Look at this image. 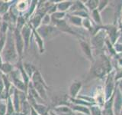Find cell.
Wrapping results in <instances>:
<instances>
[{
	"instance_id": "cell-1",
	"label": "cell",
	"mask_w": 122,
	"mask_h": 115,
	"mask_svg": "<svg viewBox=\"0 0 122 115\" xmlns=\"http://www.w3.org/2000/svg\"><path fill=\"white\" fill-rule=\"evenodd\" d=\"M91 64L90 72L97 78H106V76L114 70L110 58L105 53L95 57L94 61Z\"/></svg>"
},
{
	"instance_id": "cell-2",
	"label": "cell",
	"mask_w": 122,
	"mask_h": 115,
	"mask_svg": "<svg viewBox=\"0 0 122 115\" xmlns=\"http://www.w3.org/2000/svg\"><path fill=\"white\" fill-rule=\"evenodd\" d=\"M13 31L14 29H11L8 31L5 44L1 52V57L4 62H9L12 64H15L20 59H19L17 49L15 47Z\"/></svg>"
},
{
	"instance_id": "cell-3",
	"label": "cell",
	"mask_w": 122,
	"mask_h": 115,
	"mask_svg": "<svg viewBox=\"0 0 122 115\" xmlns=\"http://www.w3.org/2000/svg\"><path fill=\"white\" fill-rule=\"evenodd\" d=\"M30 82H31L35 91L37 92V94L40 95V97L44 101H47V91L48 89V86L44 80L40 71L37 70L34 72V74L32 75L31 78H30Z\"/></svg>"
},
{
	"instance_id": "cell-4",
	"label": "cell",
	"mask_w": 122,
	"mask_h": 115,
	"mask_svg": "<svg viewBox=\"0 0 122 115\" xmlns=\"http://www.w3.org/2000/svg\"><path fill=\"white\" fill-rule=\"evenodd\" d=\"M7 76L11 81V84H12L17 90L27 93L28 86L25 84L24 80L22 78L21 73L17 67H15L14 68V70Z\"/></svg>"
},
{
	"instance_id": "cell-5",
	"label": "cell",
	"mask_w": 122,
	"mask_h": 115,
	"mask_svg": "<svg viewBox=\"0 0 122 115\" xmlns=\"http://www.w3.org/2000/svg\"><path fill=\"white\" fill-rule=\"evenodd\" d=\"M37 32L40 34V36L45 41L51 40L53 38L58 36L61 33L55 26L52 25H41L37 29Z\"/></svg>"
},
{
	"instance_id": "cell-6",
	"label": "cell",
	"mask_w": 122,
	"mask_h": 115,
	"mask_svg": "<svg viewBox=\"0 0 122 115\" xmlns=\"http://www.w3.org/2000/svg\"><path fill=\"white\" fill-rule=\"evenodd\" d=\"M114 75H115V72H114V70H113L105 78V87L104 90H103L105 101H108V99L112 98L114 94V91H115L116 81L115 79H114Z\"/></svg>"
},
{
	"instance_id": "cell-7",
	"label": "cell",
	"mask_w": 122,
	"mask_h": 115,
	"mask_svg": "<svg viewBox=\"0 0 122 115\" xmlns=\"http://www.w3.org/2000/svg\"><path fill=\"white\" fill-rule=\"evenodd\" d=\"M102 28L106 32L108 40L113 45L115 44L117 41L118 36H119V34L121 32L118 26H116L115 25H103Z\"/></svg>"
},
{
	"instance_id": "cell-8",
	"label": "cell",
	"mask_w": 122,
	"mask_h": 115,
	"mask_svg": "<svg viewBox=\"0 0 122 115\" xmlns=\"http://www.w3.org/2000/svg\"><path fill=\"white\" fill-rule=\"evenodd\" d=\"M79 45L80 49H81L84 56L86 57V58L88 61H89L91 63H92L95 58L93 55L92 48L89 42H88L86 40L79 39Z\"/></svg>"
},
{
	"instance_id": "cell-9",
	"label": "cell",
	"mask_w": 122,
	"mask_h": 115,
	"mask_svg": "<svg viewBox=\"0 0 122 115\" xmlns=\"http://www.w3.org/2000/svg\"><path fill=\"white\" fill-rule=\"evenodd\" d=\"M13 33H14L15 47H16V49H17V52H18V55L19 57V59L21 60L23 54L25 53V42L21 37L20 31L15 29L13 31Z\"/></svg>"
},
{
	"instance_id": "cell-10",
	"label": "cell",
	"mask_w": 122,
	"mask_h": 115,
	"mask_svg": "<svg viewBox=\"0 0 122 115\" xmlns=\"http://www.w3.org/2000/svg\"><path fill=\"white\" fill-rule=\"evenodd\" d=\"M20 32H21V37H22L23 40H24V42H25V52H26L27 50L28 49L29 44H30V38H31V37L33 36V29L28 22L21 29Z\"/></svg>"
},
{
	"instance_id": "cell-11",
	"label": "cell",
	"mask_w": 122,
	"mask_h": 115,
	"mask_svg": "<svg viewBox=\"0 0 122 115\" xmlns=\"http://www.w3.org/2000/svg\"><path fill=\"white\" fill-rule=\"evenodd\" d=\"M113 109L114 115H120L122 109V94L117 89H115L113 100Z\"/></svg>"
},
{
	"instance_id": "cell-12",
	"label": "cell",
	"mask_w": 122,
	"mask_h": 115,
	"mask_svg": "<svg viewBox=\"0 0 122 115\" xmlns=\"http://www.w3.org/2000/svg\"><path fill=\"white\" fill-rule=\"evenodd\" d=\"M82 87V81L78 80H74L70 87H69V98H76L79 96V94Z\"/></svg>"
},
{
	"instance_id": "cell-13",
	"label": "cell",
	"mask_w": 122,
	"mask_h": 115,
	"mask_svg": "<svg viewBox=\"0 0 122 115\" xmlns=\"http://www.w3.org/2000/svg\"><path fill=\"white\" fill-rule=\"evenodd\" d=\"M30 2L31 1H25V0L15 1L13 4V7L15 8V11L17 12V13L19 15H24L28 12L30 6Z\"/></svg>"
},
{
	"instance_id": "cell-14",
	"label": "cell",
	"mask_w": 122,
	"mask_h": 115,
	"mask_svg": "<svg viewBox=\"0 0 122 115\" xmlns=\"http://www.w3.org/2000/svg\"><path fill=\"white\" fill-rule=\"evenodd\" d=\"M52 110L56 115H74V112L66 104H59L54 107Z\"/></svg>"
},
{
	"instance_id": "cell-15",
	"label": "cell",
	"mask_w": 122,
	"mask_h": 115,
	"mask_svg": "<svg viewBox=\"0 0 122 115\" xmlns=\"http://www.w3.org/2000/svg\"><path fill=\"white\" fill-rule=\"evenodd\" d=\"M66 19L67 22L72 27H74V28H82V18L76 16V15H73L67 13Z\"/></svg>"
},
{
	"instance_id": "cell-16",
	"label": "cell",
	"mask_w": 122,
	"mask_h": 115,
	"mask_svg": "<svg viewBox=\"0 0 122 115\" xmlns=\"http://www.w3.org/2000/svg\"><path fill=\"white\" fill-rule=\"evenodd\" d=\"M113 100L114 95L108 101H106L104 105L102 106V115H114L113 109Z\"/></svg>"
},
{
	"instance_id": "cell-17",
	"label": "cell",
	"mask_w": 122,
	"mask_h": 115,
	"mask_svg": "<svg viewBox=\"0 0 122 115\" xmlns=\"http://www.w3.org/2000/svg\"><path fill=\"white\" fill-rule=\"evenodd\" d=\"M72 3H73V1H71V0H64V1H60L58 2H56V10L59 12L68 13Z\"/></svg>"
},
{
	"instance_id": "cell-18",
	"label": "cell",
	"mask_w": 122,
	"mask_h": 115,
	"mask_svg": "<svg viewBox=\"0 0 122 115\" xmlns=\"http://www.w3.org/2000/svg\"><path fill=\"white\" fill-rule=\"evenodd\" d=\"M89 16H90V19L92 20V22H93V24L95 25L102 26L104 25L102 15H101V12H99L98 9H95L92 12H91L89 13Z\"/></svg>"
},
{
	"instance_id": "cell-19",
	"label": "cell",
	"mask_w": 122,
	"mask_h": 115,
	"mask_svg": "<svg viewBox=\"0 0 122 115\" xmlns=\"http://www.w3.org/2000/svg\"><path fill=\"white\" fill-rule=\"evenodd\" d=\"M33 36L34 38V41H35L36 45H37L38 51H39L40 54H43L45 52L44 40L40 36V34L37 32V31L34 29H33Z\"/></svg>"
},
{
	"instance_id": "cell-20",
	"label": "cell",
	"mask_w": 122,
	"mask_h": 115,
	"mask_svg": "<svg viewBox=\"0 0 122 115\" xmlns=\"http://www.w3.org/2000/svg\"><path fill=\"white\" fill-rule=\"evenodd\" d=\"M22 65H23V68L26 73V75L28 76V78L30 79L31 78L32 75L34 74L37 69L35 68V66L30 62H28V61H25V62H22Z\"/></svg>"
},
{
	"instance_id": "cell-21",
	"label": "cell",
	"mask_w": 122,
	"mask_h": 115,
	"mask_svg": "<svg viewBox=\"0 0 122 115\" xmlns=\"http://www.w3.org/2000/svg\"><path fill=\"white\" fill-rule=\"evenodd\" d=\"M15 1H0V15L3 16L9 11L11 6L15 3Z\"/></svg>"
},
{
	"instance_id": "cell-22",
	"label": "cell",
	"mask_w": 122,
	"mask_h": 115,
	"mask_svg": "<svg viewBox=\"0 0 122 115\" xmlns=\"http://www.w3.org/2000/svg\"><path fill=\"white\" fill-rule=\"evenodd\" d=\"M15 64H12L9 62H3L0 64V73L2 75H8L14 70Z\"/></svg>"
},
{
	"instance_id": "cell-23",
	"label": "cell",
	"mask_w": 122,
	"mask_h": 115,
	"mask_svg": "<svg viewBox=\"0 0 122 115\" xmlns=\"http://www.w3.org/2000/svg\"><path fill=\"white\" fill-rule=\"evenodd\" d=\"M80 10H86L88 12V10L86 9V8L85 6L83 3V1H73V3L70 8V11L68 12L69 14H71L72 12H77V11H80Z\"/></svg>"
},
{
	"instance_id": "cell-24",
	"label": "cell",
	"mask_w": 122,
	"mask_h": 115,
	"mask_svg": "<svg viewBox=\"0 0 122 115\" xmlns=\"http://www.w3.org/2000/svg\"><path fill=\"white\" fill-rule=\"evenodd\" d=\"M83 3L88 12L90 13L91 12L98 9L99 0H86V1H83Z\"/></svg>"
},
{
	"instance_id": "cell-25",
	"label": "cell",
	"mask_w": 122,
	"mask_h": 115,
	"mask_svg": "<svg viewBox=\"0 0 122 115\" xmlns=\"http://www.w3.org/2000/svg\"><path fill=\"white\" fill-rule=\"evenodd\" d=\"M35 110L37 114L39 115H45L49 112L48 107L44 104H39V103H35L34 104L31 106Z\"/></svg>"
},
{
	"instance_id": "cell-26",
	"label": "cell",
	"mask_w": 122,
	"mask_h": 115,
	"mask_svg": "<svg viewBox=\"0 0 122 115\" xmlns=\"http://www.w3.org/2000/svg\"><path fill=\"white\" fill-rule=\"evenodd\" d=\"M95 25L93 24V22H92L90 18H83L82 19V28L83 29H85L89 33H92L93 30Z\"/></svg>"
},
{
	"instance_id": "cell-27",
	"label": "cell",
	"mask_w": 122,
	"mask_h": 115,
	"mask_svg": "<svg viewBox=\"0 0 122 115\" xmlns=\"http://www.w3.org/2000/svg\"><path fill=\"white\" fill-rule=\"evenodd\" d=\"M6 115H15V107L13 105L12 101H11V98L9 97L7 99V102H6Z\"/></svg>"
},
{
	"instance_id": "cell-28",
	"label": "cell",
	"mask_w": 122,
	"mask_h": 115,
	"mask_svg": "<svg viewBox=\"0 0 122 115\" xmlns=\"http://www.w3.org/2000/svg\"><path fill=\"white\" fill-rule=\"evenodd\" d=\"M90 115H102V108L98 104H93L89 107Z\"/></svg>"
},
{
	"instance_id": "cell-29",
	"label": "cell",
	"mask_w": 122,
	"mask_h": 115,
	"mask_svg": "<svg viewBox=\"0 0 122 115\" xmlns=\"http://www.w3.org/2000/svg\"><path fill=\"white\" fill-rule=\"evenodd\" d=\"M66 12H63L56 11L54 13L51 15V18L54 20H63L66 18Z\"/></svg>"
},
{
	"instance_id": "cell-30",
	"label": "cell",
	"mask_w": 122,
	"mask_h": 115,
	"mask_svg": "<svg viewBox=\"0 0 122 115\" xmlns=\"http://www.w3.org/2000/svg\"><path fill=\"white\" fill-rule=\"evenodd\" d=\"M111 2L108 0H99V3H98V10L99 12H102L105 9H107L110 5Z\"/></svg>"
},
{
	"instance_id": "cell-31",
	"label": "cell",
	"mask_w": 122,
	"mask_h": 115,
	"mask_svg": "<svg viewBox=\"0 0 122 115\" xmlns=\"http://www.w3.org/2000/svg\"><path fill=\"white\" fill-rule=\"evenodd\" d=\"M41 25H51V15H50L49 14H46L43 17V18H42Z\"/></svg>"
},
{
	"instance_id": "cell-32",
	"label": "cell",
	"mask_w": 122,
	"mask_h": 115,
	"mask_svg": "<svg viewBox=\"0 0 122 115\" xmlns=\"http://www.w3.org/2000/svg\"><path fill=\"white\" fill-rule=\"evenodd\" d=\"M6 102L7 101L0 100V115H6Z\"/></svg>"
},
{
	"instance_id": "cell-33",
	"label": "cell",
	"mask_w": 122,
	"mask_h": 115,
	"mask_svg": "<svg viewBox=\"0 0 122 115\" xmlns=\"http://www.w3.org/2000/svg\"><path fill=\"white\" fill-rule=\"evenodd\" d=\"M114 72H115V75H114V79H115V81L122 79V68H117L116 70H114Z\"/></svg>"
},
{
	"instance_id": "cell-34",
	"label": "cell",
	"mask_w": 122,
	"mask_h": 115,
	"mask_svg": "<svg viewBox=\"0 0 122 115\" xmlns=\"http://www.w3.org/2000/svg\"><path fill=\"white\" fill-rule=\"evenodd\" d=\"M114 48L117 55H122V44L116 42V43L114 45Z\"/></svg>"
},
{
	"instance_id": "cell-35",
	"label": "cell",
	"mask_w": 122,
	"mask_h": 115,
	"mask_svg": "<svg viewBox=\"0 0 122 115\" xmlns=\"http://www.w3.org/2000/svg\"><path fill=\"white\" fill-rule=\"evenodd\" d=\"M4 90H5V84H4L3 79L2 78V75H0V100H1L2 94L3 93Z\"/></svg>"
},
{
	"instance_id": "cell-36",
	"label": "cell",
	"mask_w": 122,
	"mask_h": 115,
	"mask_svg": "<svg viewBox=\"0 0 122 115\" xmlns=\"http://www.w3.org/2000/svg\"><path fill=\"white\" fill-rule=\"evenodd\" d=\"M116 87H117V89L122 94V79L116 81Z\"/></svg>"
},
{
	"instance_id": "cell-37",
	"label": "cell",
	"mask_w": 122,
	"mask_h": 115,
	"mask_svg": "<svg viewBox=\"0 0 122 115\" xmlns=\"http://www.w3.org/2000/svg\"><path fill=\"white\" fill-rule=\"evenodd\" d=\"M117 42V43L122 44V31H121V32H120V34H119V36H118Z\"/></svg>"
},
{
	"instance_id": "cell-38",
	"label": "cell",
	"mask_w": 122,
	"mask_h": 115,
	"mask_svg": "<svg viewBox=\"0 0 122 115\" xmlns=\"http://www.w3.org/2000/svg\"><path fill=\"white\" fill-rule=\"evenodd\" d=\"M29 115H39V114H38L37 111L31 107V108H30V114H29Z\"/></svg>"
},
{
	"instance_id": "cell-39",
	"label": "cell",
	"mask_w": 122,
	"mask_h": 115,
	"mask_svg": "<svg viewBox=\"0 0 122 115\" xmlns=\"http://www.w3.org/2000/svg\"><path fill=\"white\" fill-rule=\"evenodd\" d=\"M74 115H88V114H82V113H75V112H74Z\"/></svg>"
},
{
	"instance_id": "cell-40",
	"label": "cell",
	"mask_w": 122,
	"mask_h": 115,
	"mask_svg": "<svg viewBox=\"0 0 122 115\" xmlns=\"http://www.w3.org/2000/svg\"><path fill=\"white\" fill-rule=\"evenodd\" d=\"M50 114H51V115H56L52 110H50Z\"/></svg>"
},
{
	"instance_id": "cell-41",
	"label": "cell",
	"mask_w": 122,
	"mask_h": 115,
	"mask_svg": "<svg viewBox=\"0 0 122 115\" xmlns=\"http://www.w3.org/2000/svg\"><path fill=\"white\" fill-rule=\"evenodd\" d=\"M1 22H2V16L0 15V23H1Z\"/></svg>"
},
{
	"instance_id": "cell-42",
	"label": "cell",
	"mask_w": 122,
	"mask_h": 115,
	"mask_svg": "<svg viewBox=\"0 0 122 115\" xmlns=\"http://www.w3.org/2000/svg\"><path fill=\"white\" fill-rule=\"evenodd\" d=\"M121 12H122V7H121Z\"/></svg>"
},
{
	"instance_id": "cell-43",
	"label": "cell",
	"mask_w": 122,
	"mask_h": 115,
	"mask_svg": "<svg viewBox=\"0 0 122 115\" xmlns=\"http://www.w3.org/2000/svg\"><path fill=\"white\" fill-rule=\"evenodd\" d=\"M15 115H17V114H15Z\"/></svg>"
}]
</instances>
